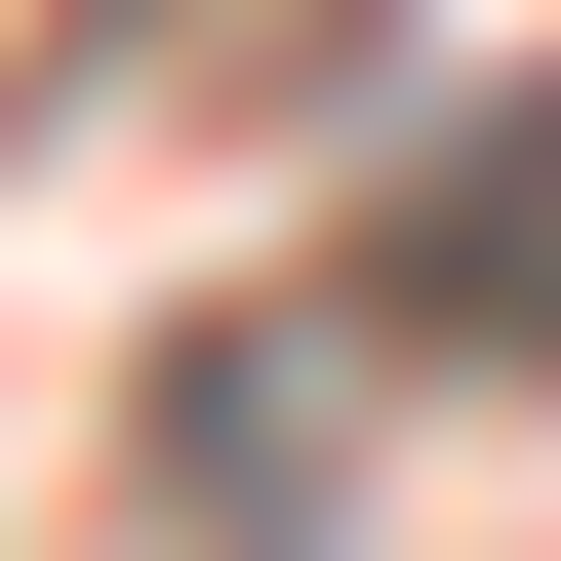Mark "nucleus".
I'll return each mask as SVG.
<instances>
[{"mask_svg": "<svg viewBox=\"0 0 561 561\" xmlns=\"http://www.w3.org/2000/svg\"><path fill=\"white\" fill-rule=\"evenodd\" d=\"M401 362H481V401H561V81H481L442 161H401Z\"/></svg>", "mask_w": 561, "mask_h": 561, "instance_id": "nucleus-1", "label": "nucleus"}, {"mask_svg": "<svg viewBox=\"0 0 561 561\" xmlns=\"http://www.w3.org/2000/svg\"><path fill=\"white\" fill-rule=\"evenodd\" d=\"M81 41H201V0H81Z\"/></svg>", "mask_w": 561, "mask_h": 561, "instance_id": "nucleus-2", "label": "nucleus"}]
</instances>
